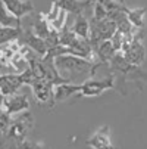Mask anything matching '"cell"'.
<instances>
[{
  "label": "cell",
  "mask_w": 147,
  "mask_h": 149,
  "mask_svg": "<svg viewBox=\"0 0 147 149\" xmlns=\"http://www.w3.org/2000/svg\"><path fill=\"white\" fill-rule=\"evenodd\" d=\"M103 65L100 62H91L87 58L65 53L55 58V67L65 83L81 84L88 78H93L97 70Z\"/></svg>",
  "instance_id": "1"
},
{
  "label": "cell",
  "mask_w": 147,
  "mask_h": 149,
  "mask_svg": "<svg viewBox=\"0 0 147 149\" xmlns=\"http://www.w3.org/2000/svg\"><path fill=\"white\" fill-rule=\"evenodd\" d=\"M34 127V117L30 111L18 114L9 124L8 130L0 134V149H18V146L27 140L30 132Z\"/></svg>",
  "instance_id": "2"
},
{
  "label": "cell",
  "mask_w": 147,
  "mask_h": 149,
  "mask_svg": "<svg viewBox=\"0 0 147 149\" xmlns=\"http://www.w3.org/2000/svg\"><path fill=\"white\" fill-rule=\"evenodd\" d=\"M116 30H118L116 22L109 18L106 19L91 18L90 19V36H88L91 47L94 49L103 40H110L112 36L116 33Z\"/></svg>",
  "instance_id": "3"
},
{
  "label": "cell",
  "mask_w": 147,
  "mask_h": 149,
  "mask_svg": "<svg viewBox=\"0 0 147 149\" xmlns=\"http://www.w3.org/2000/svg\"><path fill=\"white\" fill-rule=\"evenodd\" d=\"M109 89H115V77L110 72L104 78H88L79 84V96L96 97Z\"/></svg>",
  "instance_id": "4"
},
{
  "label": "cell",
  "mask_w": 147,
  "mask_h": 149,
  "mask_svg": "<svg viewBox=\"0 0 147 149\" xmlns=\"http://www.w3.org/2000/svg\"><path fill=\"white\" fill-rule=\"evenodd\" d=\"M124 55V58L127 59L133 65L140 67L146 59V47H144V41H143V33L141 30H137V33L134 34L131 43L128 45V47L124 52H121Z\"/></svg>",
  "instance_id": "5"
},
{
  "label": "cell",
  "mask_w": 147,
  "mask_h": 149,
  "mask_svg": "<svg viewBox=\"0 0 147 149\" xmlns=\"http://www.w3.org/2000/svg\"><path fill=\"white\" fill-rule=\"evenodd\" d=\"M19 41L22 43L24 46L30 47L31 50H34L35 53L44 56L47 53V50L50 49V46L47 45V41H44L43 38H40L38 36L34 34V31L31 30V27H24L21 28V37Z\"/></svg>",
  "instance_id": "6"
},
{
  "label": "cell",
  "mask_w": 147,
  "mask_h": 149,
  "mask_svg": "<svg viewBox=\"0 0 147 149\" xmlns=\"http://www.w3.org/2000/svg\"><path fill=\"white\" fill-rule=\"evenodd\" d=\"M53 86H55L53 83H50L47 80H41V78H35L30 83V87L32 90L35 100L40 103H49L50 106H55Z\"/></svg>",
  "instance_id": "7"
},
{
  "label": "cell",
  "mask_w": 147,
  "mask_h": 149,
  "mask_svg": "<svg viewBox=\"0 0 147 149\" xmlns=\"http://www.w3.org/2000/svg\"><path fill=\"white\" fill-rule=\"evenodd\" d=\"M25 84L22 72H5L0 74V93L9 96L16 93Z\"/></svg>",
  "instance_id": "8"
},
{
  "label": "cell",
  "mask_w": 147,
  "mask_h": 149,
  "mask_svg": "<svg viewBox=\"0 0 147 149\" xmlns=\"http://www.w3.org/2000/svg\"><path fill=\"white\" fill-rule=\"evenodd\" d=\"M30 108V100L22 93H13L9 96H5L3 100V109L9 115H18L24 111H28Z\"/></svg>",
  "instance_id": "9"
},
{
  "label": "cell",
  "mask_w": 147,
  "mask_h": 149,
  "mask_svg": "<svg viewBox=\"0 0 147 149\" xmlns=\"http://www.w3.org/2000/svg\"><path fill=\"white\" fill-rule=\"evenodd\" d=\"M91 149H118L110 140V129L108 125H101L87 140Z\"/></svg>",
  "instance_id": "10"
},
{
  "label": "cell",
  "mask_w": 147,
  "mask_h": 149,
  "mask_svg": "<svg viewBox=\"0 0 147 149\" xmlns=\"http://www.w3.org/2000/svg\"><path fill=\"white\" fill-rule=\"evenodd\" d=\"M0 2L12 15H15L19 19L34 13V5L31 0H0Z\"/></svg>",
  "instance_id": "11"
},
{
  "label": "cell",
  "mask_w": 147,
  "mask_h": 149,
  "mask_svg": "<svg viewBox=\"0 0 147 149\" xmlns=\"http://www.w3.org/2000/svg\"><path fill=\"white\" fill-rule=\"evenodd\" d=\"M79 95V84L74 83H59L53 86V100L57 102H65L69 97Z\"/></svg>",
  "instance_id": "12"
},
{
  "label": "cell",
  "mask_w": 147,
  "mask_h": 149,
  "mask_svg": "<svg viewBox=\"0 0 147 149\" xmlns=\"http://www.w3.org/2000/svg\"><path fill=\"white\" fill-rule=\"evenodd\" d=\"M56 5L68 13L81 15L88 8H93V0H56Z\"/></svg>",
  "instance_id": "13"
},
{
  "label": "cell",
  "mask_w": 147,
  "mask_h": 149,
  "mask_svg": "<svg viewBox=\"0 0 147 149\" xmlns=\"http://www.w3.org/2000/svg\"><path fill=\"white\" fill-rule=\"evenodd\" d=\"M93 50L96 52L99 62H101L103 65H109L110 59H112V58L115 56V53H116V50H115V47H113V45H112L110 40H103V41H100V43H99Z\"/></svg>",
  "instance_id": "14"
},
{
  "label": "cell",
  "mask_w": 147,
  "mask_h": 149,
  "mask_svg": "<svg viewBox=\"0 0 147 149\" xmlns=\"http://www.w3.org/2000/svg\"><path fill=\"white\" fill-rule=\"evenodd\" d=\"M71 30H72L78 37L88 40V36H90V19H87L84 13L77 15L74 24H72V27H71Z\"/></svg>",
  "instance_id": "15"
},
{
  "label": "cell",
  "mask_w": 147,
  "mask_h": 149,
  "mask_svg": "<svg viewBox=\"0 0 147 149\" xmlns=\"http://www.w3.org/2000/svg\"><path fill=\"white\" fill-rule=\"evenodd\" d=\"M146 15L147 10L144 8H134V9H128L127 8V18L131 22L133 27L141 30L146 27Z\"/></svg>",
  "instance_id": "16"
},
{
  "label": "cell",
  "mask_w": 147,
  "mask_h": 149,
  "mask_svg": "<svg viewBox=\"0 0 147 149\" xmlns=\"http://www.w3.org/2000/svg\"><path fill=\"white\" fill-rule=\"evenodd\" d=\"M0 27H12V28H22V19L12 15L5 5L0 2Z\"/></svg>",
  "instance_id": "17"
},
{
  "label": "cell",
  "mask_w": 147,
  "mask_h": 149,
  "mask_svg": "<svg viewBox=\"0 0 147 149\" xmlns=\"http://www.w3.org/2000/svg\"><path fill=\"white\" fill-rule=\"evenodd\" d=\"M21 37V28H12V27H0V46H5L8 43L19 40Z\"/></svg>",
  "instance_id": "18"
},
{
  "label": "cell",
  "mask_w": 147,
  "mask_h": 149,
  "mask_svg": "<svg viewBox=\"0 0 147 149\" xmlns=\"http://www.w3.org/2000/svg\"><path fill=\"white\" fill-rule=\"evenodd\" d=\"M10 123H12V115H9L2 108V109H0V134H3L8 130V127H9Z\"/></svg>",
  "instance_id": "19"
},
{
  "label": "cell",
  "mask_w": 147,
  "mask_h": 149,
  "mask_svg": "<svg viewBox=\"0 0 147 149\" xmlns=\"http://www.w3.org/2000/svg\"><path fill=\"white\" fill-rule=\"evenodd\" d=\"M93 18H96V19H106L108 18V10L99 2H96V0H93Z\"/></svg>",
  "instance_id": "20"
},
{
  "label": "cell",
  "mask_w": 147,
  "mask_h": 149,
  "mask_svg": "<svg viewBox=\"0 0 147 149\" xmlns=\"http://www.w3.org/2000/svg\"><path fill=\"white\" fill-rule=\"evenodd\" d=\"M18 149H44V148L40 143H35V142H31V140H24L18 146Z\"/></svg>",
  "instance_id": "21"
},
{
  "label": "cell",
  "mask_w": 147,
  "mask_h": 149,
  "mask_svg": "<svg viewBox=\"0 0 147 149\" xmlns=\"http://www.w3.org/2000/svg\"><path fill=\"white\" fill-rule=\"evenodd\" d=\"M3 100H5V96H3L2 93H0V109L3 108Z\"/></svg>",
  "instance_id": "22"
},
{
  "label": "cell",
  "mask_w": 147,
  "mask_h": 149,
  "mask_svg": "<svg viewBox=\"0 0 147 149\" xmlns=\"http://www.w3.org/2000/svg\"><path fill=\"white\" fill-rule=\"evenodd\" d=\"M0 59H2V46H0Z\"/></svg>",
  "instance_id": "23"
}]
</instances>
